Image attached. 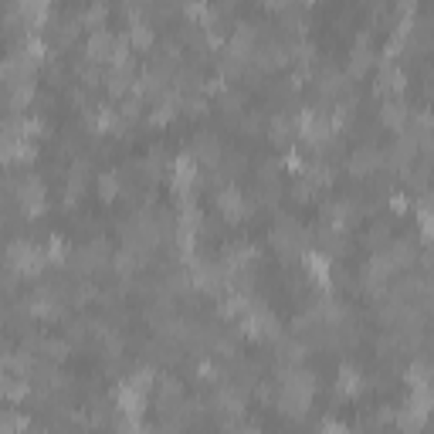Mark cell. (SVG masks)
I'll list each match as a JSON object with an SVG mask.
<instances>
[{
	"mask_svg": "<svg viewBox=\"0 0 434 434\" xmlns=\"http://www.w3.org/2000/svg\"><path fill=\"white\" fill-rule=\"evenodd\" d=\"M214 204H217V210L224 214L227 221H241L248 214V204H245V193L238 187H224L217 197H214Z\"/></svg>",
	"mask_w": 434,
	"mask_h": 434,
	"instance_id": "cell-4",
	"label": "cell"
},
{
	"mask_svg": "<svg viewBox=\"0 0 434 434\" xmlns=\"http://www.w3.org/2000/svg\"><path fill=\"white\" fill-rule=\"evenodd\" d=\"M115 41H119V38H115L109 27H98V31H92V34H89V41H85V55H89V61H113Z\"/></svg>",
	"mask_w": 434,
	"mask_h": 434,
	"instance_id": "cell-2",
	"label": "cell"
},
{
	"mask_svg": "<svg viewBox=\"0 0 434 434\" xmlns=\"http://www.w3.org/2000/svg\"><path fill=\"white\" fill-rule=\"evenodd\" d=\"M394 421H397V428H400V431L417 434L424 424H428V414H424V411H417L414 404H404V407L394 414Z\"/></svg>",
	"mask_w": 434,
	"mask_h": 434,
	"instance_id": "cell-9",
	"label": "cell"
},
{
	"mask_svg": "<svg viewBox=\"0 0 434 434\" xmlns=\"http://www.w3.org/2000/svg\"><path fill=\"white\" fill-rule=\"evenodd\" d=\"M31 434H48V431H41V428H38V431H31Z\"/></svg>",
	"mask_w": 434,
	"mask_h": 434,
	"instance_id": "cell-26",
	"label": "cell"
},
{
	"mask_svg": "<svg viewBox=\"0 0 434 434\" xmlns=\"http://www.w3.org/2000/svg\"><path fill=\"white\" fill-rule=\"evenodd\" d=\"M285 170H288V173H305V170H309V167H305V160H302V153H299V150L285 153Z\"/></svg>",
	"mask_w": 434,
	"mask_h": 434,
	"instance_id": "cell-23",
	"label": "cell"
},
{
	"mask_svg": "<svg viewBox=\"0 0 434 434\" xmlns=\"http://www.w3.org/2000/svg\"><path fill=\"white\" fill-rule=\"evenodd\" d=\"M44 208H48L44 184H41L38 177H24V180H20V210H24L27 217H38Z\"/></svg>",
	"mask_w": 434,
	"mask_h": 434,
	"instance_id": "cell-1",
	"label": "cell"
},
{
	"mask_svg": "<svg viewBox=\"0 0 434 434\" xmlns=\"http://www.w3.org/2000/svg\"><path fill=\"white\" fill-rule=\"evenodd\" d=\"M309 184H312V187L319 190V187H329V184H333V170H329V167H326V163H316V167H309Z\"/></svg>",
	"mask_w": 434,
	"mask_h": 434,
	"instance_id": "cell-18",
	"label": "cell"
},
{
	"mask_svg": "<svg viewBox=\"0 0 434 434\" xmlns=\"http://www.w3.org/2000/svg\"><path fill=\"white\" fill-rule=\"evenodd\" d=\"M41 346H44V357L55 359V363L68 357V343H65V340H44Z\"/></svg>",
	"mask_w": 434,
	"mask_h": 434,
	"instance_id": "cell-22",
	"label": "cell"
},
{
	"mask_svg": "<svg viewBox=\"0 0 434 434\" xmlns=\"http://www.w3.org/2000/svg\"><path fill=\"white\" fill-rule=\"evenodd\" d=\"M359 390H363V374H359L357 366L343 363L340 366V394L343 397H357Z\"/></svg>",
	"mask_w": 434,
	"mask_h": 434,
	"instance_id": "cell-12",
	"label": "cell"
},
{
	"mask_svg": "<svg viewBox=\"0 0 434 434\" xmlns=\"http://www.w3.org/2000/svg\"><path fill=\"white\" fill-rule=\"evenodd\" d=\"M0 387H4V397L11 400V404H18V400H24L27 397V377H18V374H4V380H0Z\"/></svg>",
	"mask_w": 434,
	"mask_h": 434,
	"instance_id": "cell-14",
	"label": "cell"
},
{
	"mask_svg": "<svg viewBox=\"0 0 434 434\" xmlns=\"http://www.w3.org/2000/svg\"><path fill=\"white\" fill-rule=\"evenodd\" d=\"M404 380H407V387H411V390L434 387V383H431V380H434V366H431V363H421V359H417V363H411V366H407Z\"/></svg>",
	"mask_w": 434,
	"mask_h": 434,
	"instance_id": "cell-10",
	"label": "cell"
},
{
	"mask_svg": "<svg viewBox=\"0 0 434 434\" xmlns=\"http://www.w3.org/2000/svg\"><path fill=\"white\" fill-rule=\"evenodd\" d=\"M115 400H119V411H122V417L139 421V414H143V390H136L132 383H122V387H119V394H115Z\"/></svg>",
	"mask_w": 434,
	"mask_h": 434,
	"instance_id": "cell-7",
	"label": "cell"
},
{
	"mask_svg": "<svg viewBox=\"0 0 434 434\" xmlns=\"http://www.w3.org/2000/svg\"><path fill=\"white\" fill-rule=\"evenodd\" d=\"M44 255H48V262H65V258H68V245H65V238L51 234V238H48V248H44Z\"/></svg>",
	"mask_w": 434,
	"mask_h": 434,
	"instance_id": "cell-21",
	"label": "cell"
},
{
	"mask_svg": "<svg viewBox=\"0 0 434 434\" xmlns=\"http://www.w3.org/2000/svg\"><path fill=\"white\" fill-rule=\"evenodd\" d=\"M190 153L197 156V163H208V167H214V170H217V156H221V146H217V139H214L210 132H200V136L193 139Z\"/></svg>",
	"mask_w": 434,
	"mask_h": 434,
	"instance_id": "cell-8",
	"label": "cell"
},
{
	"mask_svg": "<svg viewBox=\"0 0 434 434\" xmlns=\"http://www.w3.org/2000/svg\"><path fill=\"white\" fill-rule=\"evenodd\" d=\"M200 89H204V95H221L224 92V75H210Z\"/></svg>",
	"mask_w": 434,
	"mask_h": 434,
	"instance_id": "cell-24",
	"label": "cell"
},
{
	"mask_svg": "<svg viewBox=\"0 0 434 434\" xmlns=\"http://www.w3.org/2000/svg\"><path fill=\"white\" fill-rule=\"evenodd\" d=\"M115 193H119V177L115 173H98V197L113 200Z\"/></svg>",
	"mask_w": 434,
	"mask_h": 434,
	"instance_id": "cell-20",
	"label": "cell"
},
{
	"mask_svg": "<svg viewBox=\"0 0 434 434\" xmlns=\"http://www.w3.org/2000/svg\"><path fill=\"white\" fill-rule=\"evenodd\" d=\"M268 139H272V143H288V139H292V119H288V115H275V119L268 122Z\"/></svg>",
	"mask_w": 434,
	"mask_h": 434,
	"instance_id": "cell-17",
	"label": "cell"
},
{
	"mask_svg": "<svg viewBox=\"0 0 434 434\" xmlns=\"http://www.w3.org/2000/svg\"><path fill=\"white\" fill-rule=\"evenodd\" d=\"M305 264H309V275L319 285H329V258L326 251H305Z\"/></svg>",
	"mask_w": 434,
	"mask_h": 434,
	"instance_id": "cell-13",
	"label": "cell"
},
{
	"mask_svg": "<svg viewBox=\"0 0 434 434\" xmlns=\"http://www.w3.org/2000/svg\"><path fill=\"white\" fill-rule=\"evenodd\" d=\"M377 61V55H374V48H370V34H359L357 38V48L350 51V78H363L366 72H370V65Z\"/></svg>",
	"mask_w": 434,
	"mask_h": 434,
	"instance_id": "cell-3",
	"label": "cell"
},
{
	"mask_svg": "<svg viewBox=\"0 0 434 434\" xmlns=\"http://www.w3.org/2000/svg\"><path fill=\"white\" fill-rule=\"evenodd\" d=\"M390 208H394L397 214H404V210L411 208V200H407V197H404V193H394V197H390Z\"/></svg>",
	"mask_w": 434,
	"mask_h": 434,
	"instance_id": "cell-25",
	"label": "cell"
},
{
	"mask_svg": "<svg viewBox=\"0 0 434 434\" xmlns=\"http://www.w3.org/2000/svg\"><path fill=\"white\" fill-rule=\"evenodd\" d=\"M383 163V153H377L374 146H359V150L350 153V160H346V170L353 173V177H366V173H374Z\"/></svg>",
	"mask_w": 434,
	"mask_h": 434,
	"instance_id": "cell-5",
	"label": "cell"
},
{
	"mask_svg": "<svg viewBox=\"0 0 434 434\" xmlns=\"http://www.w3.org/2000/svg\"><path fill=\"white\" fill-rule=\"evenodd\" d=\"M407 119H411V109H407V102H400V98H390V102L380 109V122H383L387 129L407 132Z\"/></svg>",
	"mask_w": 434,
	"mask_h": 434,
	"instance_id": "cell-6",
	"label": "cell"
},
{
	"mask_svg": "<svg viewBox=\"0 0 434 434\" xmlns=\"http://www.w3.org/2000/svg\"><path fill=\"white\" fill-rule=\"evenodd\" d=\"M387 258L394 262V268H407V264L417 258V248L414 241H407V238H400V241H394V245L387 248Z\"/></svg>",
	"mask_w": 434,
	"mask_h": 434,
	"instance_id": "cell-11",
	"label": "cell"
},
{
	"mask_svg": "<svg viewBox=\"0 0 434 434\" xmlns=\"http://www.w3.org/2000/svg\"><path fill=\"white\" fill-rule=\"evenodd\" d=\"M153 41H156V34H153L150 24H146V20H132L129 24V44H136V48H150Z\"/></svg>",
	"mask_w": 434,
	"mask_h": 434,
	"instance_id": "cell-16",
	"label": "cell"
},
{
	"mask_svg": "<svg viewBox=\"0 0 434 434\" xmlns=\"http://www.w3.org/2000/svg\"><path fill=\"white\" fill-rule=\"evenodd\" d=\"M4 434H20L27 431V414H18V411H7L4 414V428H0Z\"/></svg>",
	"mask_w": 434,
	"mask_h": 434,
	"instance_id": "cell-19",
	"label": "cell"
},
{
	"mask_svg": "<svg viewBox=\"0 0 434 434\" xmlns=\"http://www.w3.org/2000/svg\"><path fill=\"white\" fill-rule=\"evenodd\" d=\"M319 92L322 95H340V92H346V75H343V72H336V68H322Z\"/></svg>",
	"mask_w": 434,
	"mask_h": 434,
	"instance_id": "cell-15",
	"label": "cell"
}]
</instances>
